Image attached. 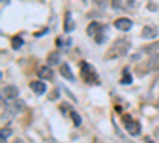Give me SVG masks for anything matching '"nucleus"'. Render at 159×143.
Wrapping results in <instances>:
<instances>
[{
    "mask_svg": "<svg viewBox=\"0 0 159 143\" xmlns=\"http://www.w3.org/2000/svg\"><path fill=\"white\" fill-rule=\"evenodd\" d=\"M129 49V43L127 40H118L113 48L107 53V59H113V57H118V56H124Z\"/></svg>",
    "mask_w": 159,
    "mask_h": 143,
    "instance_id": "nucleus-1",
    "label": "nucleus"
},
{
    "mask_svg": "<svg viewBox=\"0 0 159 143\" xmlns=\"http://www.w3.org/2000/svg\"><path fill=\"white\" fill-rule=\"evenodd\" d=\"M80 67H81V76H83V80L89 84H94L97 83V73L94 70V67L89 65L88 62H81L80 64Z\"/></svg>",
    "mask_w": 159,
    "mask_h": 143,
    "instance_id": "nucleus-2",
    "label": "nucleus"
},
{
    "mask_svg": "<svg viewBox=\"0 0 159 143\" xmlns=\"http://www.w3.org/2000/svg\"><path fill=\"white\" fill-rule=\"evenodd\" d=\"M124 126H126V131L130 134V135H139L140 131H142V127H140V123L139 121H134V119H130L129 116H124Z\"/></svg>",
    "mask_w": 159,
    "mask_h": 143,
    "instance_id": "nucleus-3",
    "label": "nucleus"
},
{
    "mask_svg": "<svg viewBox=\"0 0 159 143\" xmlns=\"http://www.w3.org/2000/svg\"><path fill=\"white\" fill-rule=\"evenodd\" d=\"M110 5L115 8V10H134L135 8V0H111Z\"/></svg>",
    "mask_w": 159,
    "mask_h": 143,
    "instance_id": "nucleus-4",
    "label": "nucleus"
},
{
    "mask_svg": "<svg viewBox=\"0 0 159 143\" xmlns=\"http://www.w3.org/2000/svg\"><path fill=\"white\" fill-rule=\"evenodd\" d=\"M2 94H3V99H7V100H13V99H16L18 96H19V89L16 87V86H5L3 87V91H2Z\"/></svg>",
    "mask_w": 159,
    "mask_h": 143,
    "instance_id": "nucleus-5",
    "label": "nucleus"
},
{
    "mask_svg": "<svg viewBox=\"0 0 159 143\" xmlns=\"http://www.w3.org/2000/svg\"><path fill=\"white\" fill-rule=\"evenodd\" d=\"M115 27H116L118 30L127 32V30H130V27H132V21L127 19V18H119V19L115 21Z\"/></svg>",
    "mask_w": 159,
    "mask_h": 143,
    "instance_id": "nucleus-6",
    "label": "nucleus"
},
{
    "mask_svg": "<svg viewBox=\"0 0 159 143\" xmlns=\"http://www.w3.org/2000/svg\"><path fill=\"white\" fill-rule=\"evenodd\" d=\"M30 89L34 91L35 94H38V96H42V94H45L46 92V84H45V81H30Z\"/></svg>",
    "mask_w": 159,
    "mask_h": 143,
    "instance_id": "nucleus-7",
    "label": "nucleus"
},
{
    "mask_svg": "<svg viewBox=\"0 0 159 143\" xmlns=\"http://www.w3.org/2000/svg\"><path fill=\"white\" fill-rule=\"evenodd\" d=\"M99 32H102V25H100V22H97V21H92L88 27H86V34L88 35H97Z\"/></svg>",
    "mask_w": 159,
    "mask_h": 143,
    "instance_id": "nucleus-8",
    "label": "nucleus"
},
{
    "mask_svg": "<svg viewBox=\"0 0 159 143\" xmlns=\"http://www.w3.org/2000/svg\"><path fill=\"white\" fill-rule=\"evenodd\" d=\"M59 72H61V75L65 78V80L75 81V75L72 73V70H70V67H69V64H62L61 69H59Z\"/></svg>",
    "mask_w": 159,
    "mask_h": 143,
    "instance_id": "nucleus-9",
    "label": "nucleus"
},
{
    "mask_svg": "<svg viewBox=\"0 0 159 143\" xmlns=\"http://www.w3.org/2000/svg\"><path fill=\"white\" fill-rule=\"evenodd\" d=\"M38 76L42 80H52L54 73H52V70L49 67H42V69H38Z\"/></svg>",
    "mask_w": 159,
    "mask_h": 143,
    "instance_id": "nucleus-10",
    "label": "nucleus"
},
{
    "mask_svg": "<svg viewBox=\"0 0 159 143\" xmlns=\"http://www.w3.org/2000/svg\"><path fill=\"white\" fill-rule=\"evenodd\" d=\"M157 37V32L150 27V25H145L143 30H142V38H147V40H150V38H156Z\"/></svg>",
    "mask_w": 159,
    "mask_h": 143,
    "instance_id": "nucleus-11",
    "label": "nucleus"
},
{
    "mask_svg": "<svg viewBox=\"0 0 159 143\" xmlns=\"http://www.w3.org/2000/svg\"><path fill=\"white\" fill-rule=\"evenodd\" d=\"M148 69L150 70H159V54L157 53L151 54V57L148 60Z\"/></svg>",
    "mask_w": 159,
    "mask_h": 143,
    "instance_id": "nucleus-12",
    "label": "nucleus"
},
{
    "mask_svg": "<svg viewBox=\"0 0 159 143\" xmlns=\"http://www.w3.org/2000/svg\"><path fill=\"white\" fill-rule=\"evenodd\" d=\"M75 29V22H73V19H72V15L70 13H67V15H65V24H64V30L65 32H72Z\"/></svg>",
    "mask_w": 159,
    "mask_h": 143,
    "instance_id": "nucleus-13",
    "label": "nucleus"
},
{
    "mask_svg": "<svg viewBox=\"0 0 159 143\" xmlns=\"http://www.w3.org/2000/svg\"><path fill=\"white\" fill-rule=\"evenodd\" d=\"M10 110L13 111V113H19V111H22L24 110V102H15V103H11L10 105Z\"/></svg>",
    "mask_w": 159,
    "mask_h": 143,
    "instance_id": "nucleus-14",
    "label": "nucleus"
},
{
    "mask_svg": "<svg viewBox=\"0 0 159 143\" xmlns=\"http://www.w3.org/2000/svg\"><path fill=\"white\" fill-rule=\"evenodd\" d=\"M61 60V56H59V53H51L49 54V57H48V64L49 65H56V64Z\"/></svg>",
    "mask_w": 159,
    "mask_h": 143,
    "instance_id": "nucleus-15",
    "label": "nucleus"
},
{
    "mask_svg": "<svg viewBox=\"0 0 159 143\" xmlns=\"http://www.w3.org/2000/svg\"><path fill=\"white\" fill-rule=\"evenodd\" d=\"M22 38L21 37H15V38H13V40H11V48L13 49H19L21 46H22Z\"/></svg>",
    "mask_w": 159,
    "mask_h": 143,
    "instance_id": "nucleus-16",
    "label": "nucleus"
},
{
    "mask_svg": "<svg viewBox=\"0 0 159 143\" xmlns=\"http://www.w3.org/2000/svg\"><path fill=\"white\" fill-rule=\"evenodd\" d=\"M130 81H132V76H130L129 70L124 69V72H123V78H121V83H123V84H129Z\"/></svg>",
    "mask_w": 159,
    "mask_h": 143,
    "instance_id": "nucleus-17",
    "label": "nucleus"
},
{
    "mask_svg": "<svg viewBox=\"0 0 159 143\" xmlns=\"http://www.w3.org/2000/svg\"><path fill=\"white\" fill-rule=\"evenodd\" d=\"M70 118H72V121H73L75 126H80V124H81V118H80V114H78L76 111H70Z\"/></svg>",
    "mask_w": 159,
    "mask_h": 143,
    "instance_id": "nucleus-18",
    "label": "nucleus"
},
{
    "mask_svg": "<svg viewBox=\"0 0 159 143\" xmlns=\"http://www.w3.org/2000/svg\"><path fill=\"white\" fill-rule=\"evenodd\" d=\"M0 135H2V143H7V138L11 135V131L10 129H2V134Z\"/></svg>",
    "mask_w": 159,
    "mask_h": 143,
    "instance_id": "nucleus-19",
    "label": "nucleus"
},
{
    "mask_svg": "<svg viewBox=\"0 0 159 143\" xmlns=\"http://www.w3.org/2000/svg\"><path fill=\"white\" fill-rule=\"evenodd\" d=\"M156 49H159V43H156V45H151V46H147V48H145V51H147V53H153V51H156Z\"/></svg>",
    "mask_w": 159,
    "mask_h": 143,
    "instance_id": "nucleus-20",
    "label": "nucleus"
},
{
    "mask_svg": "<svg viewBox=\"0 0 159 143\" xmlns=\"http://www.w3.org/2000/svg\"><path fill=\"white\" fill-rule=\"evenodd\" d=\"M94 37H96V42H97V43H102V42H103V35H102V32H99V34L94 35Z\"/></svg>",
    "mask_w": 159,
    "mask_h": 143,
    "instance_id": "nucleus-21",
    "label": "nucleus"
},
{
    "mask_svg": "<svg viewBox=\"0 0 159 143\" xmlns=\"http://www.w3.org/2000/svg\"><path fill=\"white\" fill-rule=\"evenodd\" d=\"M97 3H100V7H105V0H96Z\"/></svg>",
    "mask_w": 159,
    "mask_h": 143,
    "instance_id": "nucleus-22",
    "label": "nucleus"
},
{
    "mask_svg": "<svg viewBox=\"0 0 159 143\" xmlns=\"http://www.w3.org/2000/svg\"><path fill=\"white\" fill-rule=\"evenodd\" d=\"M145 143H153V140L151 138H145Z\"/></svg>",
    "mask_w": 159,
    "mask_h": 143,
    "instance_id": "nucleus-23",
    "label": "nucleus"
},
{
    "mask_svg": "<svg viewBox=\"0 0 159 143\" xmlns=\"http://www.w3.org/2000/svg\"><path fill=\"white\" fill-rule=\"evenodd\" d=\"M2 5H8V0H2Z\"/></svg>",
    "mask_w": 159,
    "mask_h": 143,
    "instance_id": "nucleus-24",
    "label": "nucleus"
},
{
    "mask_svg": "<svg viewBox=\"0 0 159 143\" xmlns=\"http://www.w3.org/2000/svg\"><path fill=\"white\" fill-rule=\"evenodd\" d=\"M13 143H24V141H22V140H15Z\"/></svg>",
    "mask_w": 159,
    "mask_h": 143,
    "instance_id": "nucleus-25",
    "label": "nucleus"
}]
</instances>
